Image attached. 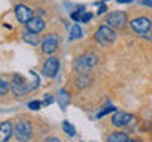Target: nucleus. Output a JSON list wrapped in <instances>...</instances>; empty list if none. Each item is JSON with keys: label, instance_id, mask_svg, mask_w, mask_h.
I'll use <instances>...</instances> for the list:
<instances>
[{"label": "nucleus", "instance_id": "nucleus-14", "mask_svg": "<svg viewBox=\"0 0 152 142\" xmlns=\"http://www.w3.org/2000/svg\"><path fill=\"white\" fill-rule=\"evenodd\" d=\"M108 142H128V136L125 133H113L108 136Z\"/></svg>", "mask_w": 152, "mask_h": 142}, {"label": "nucleus", "instance_id": "nucleus-16", "mask_svg": "<svg viewBox=\"0 0 152 142\" xmlns=\"http://www.w3.org/2000/svg\"><path fill=\"white\" fill-rule=\"evenodd\" d=\"M83 36V30H81L79 25H75L71 27V32H70V40H79V38Z\"/></svg>", "mask_w": 152, "mask_h": 142}, {"label": "nucleus", "instance_id": "nucleus-1", "mask_svg": "<svg viewBox=\"0 0 152 142\" xmlns=\"http://www.w3.org/2000/svg\"><path fill=\"white\" fill-rule=\"evenodd\" d=\"M98 63V57L94 54V52H86L84 55H81L76 59L75 62V70L78 71V73L84 74L87 73V71L92 68V66H95Z\"/></svg>", "mask_w": 152, "mask_h": 142}, {"label": "nucleus", "instance_id": "nucleus-27", "mask_svg": "<svg viewBox=\"0 0 152 142\" xmlns=\"http://www.w3.org/2000/svg\"><path fill=\"white\" fill-rule=\"evenodd\" d=\"M119 3H130V2H133V0H117Z\"/></svg>", "mask_w": 152, "mask_h": 142}, {"label": "nucleus", "instance_id": "nucleus-2", "mask_svg": "<svg viewBox=\"0 0 152 142\" xmlns=\"http://www.w3.org/2000/svg\"><path fill=\"white\" fill-rule=\"evenodd\" d=\"M10 90H13L14 96H22V95L28 93L32 90V85H28L26 78H22L21 74H14L13 80L10 82Z\"/></svg>", "mask_w": 152, "mask_h": 142}, {"label": "nucleus", "instance_id": "nucleus-10", "mask_svg": "<svg viewBox=\"0 0 152 142\" xmlns=\"http://www.w3.org/2000/svg\"><path fill=\"white\" fill-rule=\"evenodd\" d=\"M14 14H16V19H18L19 22H21V24H26L28 19L33 16V11H32L30 7L19 3V5H16V7H14Z\"/></svg>", "mask_w": 152, "mask_h": 142}, {"label": "nucleus", "instance_id": "nucleus-23", "mask_svg": "<svg viewBox=\"0 0 152 142\" xmlns=\"http://www.w3.org/2000/svg\"><path fill=\"white\" fill-rule=\"evenodd\" d=\"M51 103H54V98L49 96V95H46V96H45V101H43L41 104H45V106H48V104H51Z\"/></svg>", "mask_w": 152, "mask_h": 142}, {"label": "nucleus", "instance_id": "nucleus-13", "mask_svg": "<svg viewBox=\"0 0 152 142\" xmlns=\"http://www.w3.org/2000/svg\"><path fill=\"white\" fill-rule=\"evenodd\" d=\"M22 40L26 41L27 44H30V46H38V44H40V41H41V38H40V33L26 30L22 33Z\"/></svg>", "mask_w": 152, "mask_h": 142}, {"label": "nucleus", "instance_id": "nucleus-15", "mask_svg": "<svg viewBox=\"0 0 152 142\" xmlns=\"http://www.w3.org/2000/svg\"><path fill=\"white\" fill-rule=\"evenodd\" d=\"M62 128H64V131L66 133V136H70V137L76 136V130L73 128V125H71L68 120H64V123H62Z\"/></svg>", "mask_w": 152, "mask_h": 142}, {"label": "nucleus", "instance_id": "nucleus-24", "mask_svg": "<svg viewBox=\"0 0 152 142\" xmlns=\"http://www.w3.org/2000/svg\"><path fill=\"white\" fill-rule=\"evenodd\" d=\"M142 5H147V7H152V0H141Z\"/></svg>", "mask_w": 152, "mask_h": 142}, {"label": "nucleus", "instance_id": "nucleus-3", "mask_svg": "<svg viewBox=\"0 0 152 142\" xmlns=\"http://www.w3.org/2000/svg\"><path fill=\"white\" fill-rule=\"evenodd\" d=\"M94 38L98 44H113V43L116 41V32H114V28L109 27V25H102L97 32H95Z\"/></svg>", "mask_w": 152, "mask_h": 142}, {"label": "nucleus", "instance_id": "nucleus-11", "mask_svg": "<svg viewBox=\"0 0 152 142\" xmlns=\"http://www.w3.org/2000/svg\"><path fill=\"white\" fill-rule=\"evenodd\" d=\"M132 120H133V115L132 114H127V112H114V115H113V125L117 128L130 125Z\"/></svg>", "mask_w": 152, "mask_h": 142}, {"label": "nucleus", "instance_id": "nucleus-7", "mask_svg": "<svg viewBox=\"0 0 152 142\" xmlns=\"http://www.w3.org/2000/svg\"><path fill=\"white\" fill-rule=\"evenodd\" d=\"M130 27L133 28V32L140 33V35H144V33H149L152 22L149 17H135L130 21Z\"/></svg>", "mask_w": 152, "mask_h": 142}, {"label": "nucleus", "instance_id": "nucleus-22", "mask_svg": "<svg viewBox=\"0 0 152 142\" xmlns=\"http://www.w3.org/2000/svg\"><path fill=\"white\" fill-rule=\"evenodd\" d=\"M113 111H116V109H114V107H106V109H103V111H100L97 117H98V118H102V117H104V115H106V114L113 112Z\"/></svg>", "mask_w": 152, "mask_h": 142}, {"label": "nucleus", "instance_id": "nucleus-9", "mask_svg": "<svg viewBox=\"0 0 152 142\" xmlns=\"http://www.w3.org/2000/svg\"><path fill=\"white\" fill-rule=\"evenodd\" d=\"M24 25H26V30H30V32H35V33H41L43 30H45V27H46V22H45V19H43L41 16H32Z\"/></svg>", "mask_w": 152, "mask_h": 142}, {"label": "nucleus", "instance_id": "nucleus-19", "mask_svg": "<svg viewBox=\"0 0 152 142\" xmlns=\"http://www.w3.org/2000/svg\"><path fill=\"white\" fill-rule=\"evenodd\" d=\"M83 13H84V8L79 7L76 11L71 13V19H73V21H76V22H79V17H81V14H83Z\"/></svg>", "mask_w": 152, "mask_h": 142}, {"label": "nucleus", "instance_id": "nucleus-25", "mask_svg": "<svg viewBox=\"0 0 152 142\" xmlns=\"http://www.w3.org/2000/svg\"><path fill=\"white\" fill-rule=\"evenodd\" d=\"M104 11H106V7H104V5H102V7H100V9H98V14H103Z\"/></svg>", "mask_w": 152, "mask_h": 142}, {"label": "nucleus", "instance_id": "nucleus-5", "mask_svg": "<svg viewBox=\"0 0 152 142\" xmlns=\"http://www.w3.org/2000/svg\"><path fill=\"white\" fill-rule=\"evenodd\" d=\"M13 131H14V136H16L18 141H28L32 137V125L26 120L16 122Z\"/></svg>", "mask_w": 152, "mask_h": 142}, {"label": "nucleus", "instance_id": "nucleus-4", "mask_svg": "<svg viewBox=\"0 0 152 142\" xmlns=\"http://www.w3.org/2000/svg\"><path fill=\"white\" fill-rule=\"evenodd\" d=\"M40 44H41V52L43 54L51 55L59 49V36H57L56 33H49V35H46L40 41Z\"/></svg>", "mask_w": 152, "mask_h": 142}, {"label": "nucleus", "instance_id": "nucleus-12", "mask_svg": "<svg viewBox=\"0 0 152 142\" xmlns=\"http://www.w3.org/2000/svg\"><path fill=\"white\" fill-rule=\"evenodd\" d=\"M13 136V123L3 122L0 123V142H7Z\"/></svg>", "mask_w": 152, "mask_h": 142}, {"label": "nucleus", "instance_id": "nucleus-20", "mask_svg": "<svg viewBox=\"0 0 152 142\" xmlns=\"http://www.w3.org/2000/svg\"><path fill=\"white\" fill-rule=\"evenodd\" d=\"M90 19H92V13H87V11H84L83 14H81V17H79V22H86L87 24Z\"/></svg>", "mask_w": 152, "mask_h": 142}, {"label": "nucleus", "instance_id": "nucleus-21", "mask_svg": "<svg viewBox=\"0 0 152 142\" xmlns=\"http://www.w3.org/2000/svg\"><path fill=\"white\" fill-rule=\"evenodd\" d=\"M28 109H32V111H38V109L41 107V103L40 101H28Z\"/></svg>", "mask_w": 152, "mask_h": 142}, {"label": "nucleus", "instance_id": "nucleus-17", "mask_svg": "<svg viewBox=\"0 0 152 142\" xmlns=\"http://www.w3.org/2000/svg\"><path fill=\"white\" fill-rule=\"evenodd\" d=\"M10 92V82H7L5 79H0V96H5Z\"/></svg>", "mask_w": 152, "mask_h": 142}, {"label": "nucleus", "instance_id": "nucleus-26", "mask_svg": "<svg viewBox=\"0 0 152 142\" xmlns=\"http://www.w3.org/2000/svg\"><path fill=\"white\" fill-rule=\"evenodd\" d=\"M46 142H59V139H57V137H48Z\"/></svg>", "mask_w": 152, "mask_h": 142}, {"label": "nucleus", "instance_id": "nucleus-8", "mask_svg": "<svg viewBox=\"0 0 152 142\" xmlns=\"http://www.w3.org/2000/svg\"><path fill=\"white\" fill-rule=\"evenodd\" d=\"M57 73H59V59L51 55L43 65V74L46 78H56Z\"/></svg>", "mask_w": 152, "mask_h": 142}, {"label": "nucleus", "instance_id": "nucleus-6", "mask_svg": "<svg viewBox=\"0 0 152 142\" xmlns=\"http://www.w3.org/2000/svg\"><path fill=\"white\" fill-rule=\"evenodd\" d=\"M104 22H106V25L113 28H122L127 24V14L122 11H113L106 16Z\"/></svg>", "mask_w": 152, "mask_h": 142}, {"label": "nucleus", "instance_id": "nucleus-18", "mask_svg": "<svg viewBox=\"0 0 152 142\" xmlns=\"http://www.w3.org/2000/svg\"><path fill=\"white\" fill-rule=\"evenodd\" d=\"M89 84H90V79L87 78V76H83V78H78V79H76V85H78L79 88L87 87Z\"/></svg>", "mask_w": 152, "mask_h": 142}]
</instances>
